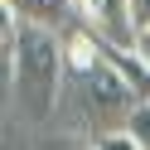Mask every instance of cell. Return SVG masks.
<instances>
[{
  "instance_id": "obj_1",
  "label": "cell",
  "mask_w": 150,
  "mask_h": 150,
  "mask_svg": "<svg viewBox=\"0 0 150 150\" xmlns=\"http://www.w3.org/2000/svg\"><path fill=\"white\" fill-rule=\"evenodd\" d=\"M63 39L53 29H34L20 24V53H15V78L5 87L24 102L29 116H44L58 102V73H63Z\"/></svg>"
},
{
  "instance_id": "obj_2",
  "label": "cell",
  "mask_w": 150,
  "mask_h": 150,
  "mask_svg": "<svg viewBox=\"0 0 150 150\" xmlns=\"http://www.w3.org/2000/svg\"><path fill=\"white\" fill-rule=\"evenodd\" d=\"M87 82V107H92V121L102 126V136H111V131H126V121H131V111L140 107L136 102V92L126 87V82L116 78V73L102 63L92 78H82Z\"/></svg>"
},
{
  "instance_id": "obj_3",
  "label": "cell",
  "mask_w": 150,
  "mask_h": 150,
  "mask_svg": "<svg viewBox=\"0 0 150 150\" xmlns=\"http://www.w3.org/2000/svg\"><path fill=\"white\" fill-rule=\"evenodd\" d=\"M82 29L97 34L102 44L136 49V24H131V0H73Z\"/></svg>"
},
{
  "instance_id": "obj_4",
  "label": "cell",
  "mask_w": 150,
  "mask_h": 150,
  "mask_svg": "<svg viewBox=\"0 0 150 150\" xmlns=\"http://www.w3.org/2000/svg\"><path fill=\"white\" fill-rule=\"evenodd\" d=\"M97 49H102V63L136 92V102H150V63L140 58L136 49H121V44H102L97 39Z\"/></svg>"
},
{
  "instance_id": "obj_5",
  "label": "cell",
  "mask_w": 150,
  "mask_h": 150,
  "mask_svg": "<svg viewBox=\"0 0 150 150\" xmlns=\"http://www.w3.org/2000/svg\"><path fill=\"white\" fill-rule=\"evenodd\" d=\"M0 5L20 24H34V29H58L73 15V0H0Z\"/></svg>"
},
{
  "instance_id": "obj_6",
  "label": "cell",
  "mask_w": 150,
  "mask_h": 150,
  "mask_svg": "<svg viewBox=\"0 0 150 150\" xmlns=\"http://www.w3.org/2000/svg\"><path fill=\"white\" fill-rule=\"evenodd\" d=\"M63 58H68V68L78 73V78H92V73L102 68L97 34H87V29H68V34H63Z\"/></svg>"
},
{
  "instance_id": "obj_7",
  "label": "cell",
  "mask_w": 150,
  "mask_h": 150,
  "mask_svg": "<svg viewBox=\"0 0 150 150\" xmlns=\"http://www.w3.org/2000/svg\"><path fill=\"white\" fill-rule=\"evenodd\" d=\"M126 136L136 140L140 150H150V102H140V107L131 111V121H126Z\"/></svg>"
},
{
  "instance_id": "obj_8",
  "label": "cell",
  "mask_w": 150,
  "mask_h": 150,
  "mask_svg": "<svg viewBox=\"0 0 150 150\" xmlns=\"http://www.w3.org/2000/svg\"><path fill=\"white\" fill-rule=\"evenodd\" d=\"M92 150H140V145L126 136V131H111V136H97V140H92Z\"/></svg>"
},
{
  "instance_id": "obj_9",
  "label": "cell",
  "mask_w": 150,
  "mask_h": 150,
  "mask_svg": "<svg viewBox=\"0 0 150 150\" xmlns=\"http://www.w3.org/2000/svg\"><path fill=\"white\" fill-rule=\"evenodd\" d=\"M131 24H136V34L150 29V0H131Z\"/></svg>"
},
{
  "instance_id": "obj_10",
  "label": "cell",
  "mask_w": 150,
  "mask_h": 150,
  "mask_svg": "<svg viewBox=\"0 0 150 150\" xmlns=\"http://www.w3.org/2000/svg\"><path fill=\"white\" fill-rule=\"evenodd\" d=\"M136 53L150 63V29H145V34H136Z\"/></svg>"
}]
</instances>
